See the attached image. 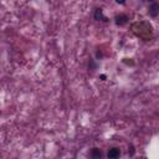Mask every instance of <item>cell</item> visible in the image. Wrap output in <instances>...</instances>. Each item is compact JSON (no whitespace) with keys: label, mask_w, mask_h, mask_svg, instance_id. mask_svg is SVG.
Returning <instances> with one entry per match:
<instances>
[{"label":"cell","mask_w":159,"mask_h":159,"mask_svg":"<svg viewBox=\"0 0 159 159\" xmlns=\"http://www.w3.org/2000/svg\"><path fill=\"white\" fill-rule=\"evenodd\" d=\"M114 20H116V25L123 26V25H126L128 22V16L124 15V14H121V15H117Z\"/></svg>","instance_id":"6da1fadb"},{"label":"cell","mask_w":159,"mask_h":159,"mask_svg":"<svg viewBox=\"0 0 159 159\" xmlns=\"http://www.w3.org/2000/svg\"><path fill=\"white\" fill-rule=\"evenodd\" d=\"M149 15L152 17H155L159 15V3H153L149 6Z\"/></svg>","instance_id":"7a4b0ae2"},{"label":"cell","mask_w":159,"mask_h":159,"mask_svg":"<svg viewBox=\"0 0 159 159\" xmlns=\"http://www.w3.org/2000/svg\"><path fill=\"white\" fill-rule=\"evenodd\" d=\"M119 155H121V152H119L118 148H112V149H109L108 154H107V157L111 158V159H116V158H118Z\"/></svg>","instance_id":"3957f363"},{"label":"cell","mask_w":159,"mask_h":159,"mask_svg":"<svg viewBox=\"0 0 159 159\" xmlns=\"http://www.w3.org/2000/svg\"><path fill=\"white\" fill-rule=\"evenodd\" d=\"M95 20H106V17L103 16V11L102 9H96L95 10Z\"/></svg>","instance_id":"277c9868"},{"label":"cell","mask_w":159,"mask_h":159,"mask_svg":"<svg viewBox=\"0 0 159 159\" xmlns=\"http://www.w3.org/2000/svg\"><path fill=\"white\" fill-rule=\"evenodd\" d=\"M103 154H102V152L99 150L98 148H93L92 152H91V157L92 158H95V159H98V158H101Z\"/></svg>","instance_id":"5b68a950"},{"label":"cell","mask_w":159,"mask_h":159,"mask_svg":"<svg viewBox=\"0 0 159 159\" xmlns=\"http://www.w3.org/2000/svg\"><path fill=\"white\" fill-rule=\"evenodd\" d=\"M88 67H90V68H92V70H95L96 67H97V65L95 63V62H93L92 60L90 61V63H88Z\"/></svg>","instance_id":"8992f818"},{"label":"cell","mask_w":159,"mask_h":159,"mask_svg":"<svg viewBox=\"0 0 159 159\" xmlns=\"http://www.w3.org/2000/svg\"><path fill=\"white\" fill-rule=\"evenodd\" d=\"M116 3H117V4H121V5H122V4H124V3H126V0H116Z\"/></svg>","instance_id":"52a82bcc"}]
</instances>
